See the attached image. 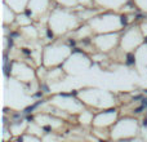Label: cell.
<instances>
[{
    "label": "cell",
    "instance_id": "cell-1",
    "mask_svg": "<svg viewBox=\"0 0 147 142\" xmlns=\"http://www.w3.org/2000/svg\"><path fill=\"white\" fill-rule=\"evenodd\" d=\"M78 17L69 13L66 8L62 7L61 9H56L51 16V23H53V27H51L54 32L63 34L66 31L71 30V27L78 26Z\"/></svg>",
    "mask_w": 147,
    "mask_h": 142
},
{
    "label": "cell",
    "instance_id": "cell-2",
    "mask_svg": "<svg viewBox=\"0 0 147 142\" xmlns=\"http://www.w3.org/2000/svg\"><path fill=\"white\" fill-rule=\"evenodd\" d=\"M47 7H48V0H30L28 7L25 10L28 17H32V16H39L40 13H43Z\"/></svg>",
    "mask_w": 147,
    "mask_h": 142
},
{
    "label": "cell",
    "instance_id": "cell-4",
    "mask_svg": "<svg viewBox=\"0 0 147 142\" xmlns=\"http://www.w3.org/2000/svg\"><path fill=\"white\" fill-rule=\"evenodd\" d=\"M136 64V56L134 53H129L127 57V65H129V66H132V65Z\"/></svg>",
    "mask_w": 147,
    "mask_h": 142
},
{
    "label": "cell",
    "instance_id": "cell-6",
    "mask_svg": "<svg viewBox=\"0 0 147 142\" xmlns=\"http://www.w3.org/2000/svg\"><path fill=\"white\" fill-rule=\"evenodd\" d=\"M142 125H143V127H145V128L147 127V119H146V120H143V123H142Z\"/></svg>",
    "mask_w": 147,
    "mask_h": 142
},
{
    "label": "cell",
    "instance_id": "cell-3",
    "mask_svg": "<svg viewBox=\"0 0 147 142\" xmlns=\"http://www.w3.org/2000/svg\"><path fill=\"white\" fill-rule=\"evenodd\" d=\"M94 1H97L102 7H106L107 9H117L123 4H125L127 0H94Z\"/></svg>",
    "mask_w": 147,
    "mask_h": 142
},
{
    "label": "cell",
    "instance_id": "cell-5",
    "mask_svg": "<svg viewBox=\"0 0 147 142\" xmlns=\"http://www.w3.org/2000/svg\"><path fill=\"white\" fill-rule=\"evenodd\" d=\"M142 105L145 107H147V98H142Z\"/></svg>",
    "mask_w": 147,
    "mask_h": 142
}]
</instances>
